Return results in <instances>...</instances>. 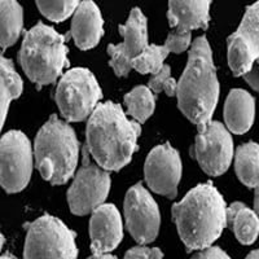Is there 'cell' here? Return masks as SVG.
<instances>
[{"label":"cell","mask_w":259,"mask_h":259,"mask_svg":"<svg viewBox=\"0 0 259 259\" xmlns=\"http://www.w3.org/2000/svg\"><path fill=\"white\" fill-rule=\"evenodd\" d=\"M140 124L130 121L119 105L104 103L96 106L87 123L90 153L106 171L124 167L138 149Z\"/></svg>","instance_id":"obj_1"},{"label":"cell","mask_w":259,"mask_h":259,"mask_svg":"<svg viewBox=\"0 0 259 259\" xmlns=\"http://www.w3.org/2000/svg\"><path fill=\"white\" fill-rule=\"evenodd\" d=\"M172 217L187 249L202 250L218 239L227 226L226 202L211 183H205L175 203Z\"/></svg>","instance_id":"obj_2"},{"label":"cell","mask_w":259,"mask_h":259,"mask_svg":"<svg viewBox=\"0 0 259 259\" xmlns=\"http://www.w3.org/2000/svg\"><path fill=\"white\" fill-rule=\"evenodd\" d=\"M178 104L183 114L202 126L211 121L218 103L219 83L207 40L200 36L192 43L188 64L178 83Z\"/></svg>","instance_id":"obj_3"},{"label":"cell","mask_w":259,"mask_h":259,"mask_svg":"<svg viewBox=\"0 0 259 259\" xmlns=\"http://www.w3.org/2000/svg\"><path fill=\"white\" fill-rule=\"evenodd\" d=\"M35 161L39 172L51 184H64L78 165L79 143L73 128L52 115L35 139Z\"/></svg>","instance_id":"obj_4"},{"label":"cell","mask_w":259,"mask_h":259,"mask_svg":"<svg viewBox=\"0 0 259 259\" xmlns=\"http://www.w3.org/2000/svg\"><path fill=\"white\" fill-rule=\"evenodd\" d=\"M66 36L39 22L25 34L18 61L38 87L51 84L69 65Z\"/></svg>","instance_id":"obj_5"},{"label":"cell","mask_w":259,"mask_h":259,"mask_svg":"<svg viewBox=\"0 0 259 259\" xmlns=\"http://www.w3.org/2000/svg\"><path fill=\"white\" fill-rule=\"evenodd\" d=\"M25 259H77L75 236L60 219L45 215L27 227Z\"/></svg>","instance_id":"obj_6"},{"label":"cell","mask_w":259,"mask_h":259,"mask_svg":"<svg viewBox=\"0 0 259 259\" xmlns=\"http://www.w3.org/2000/svg\"><path fill=\"white\" fill-rule=\"evenodd\" d=\"M228 64L235 75L259 91V2L246 9L237 31L228 38Z\"/></svg>","instance_id":"obj_7"},{"label":"cell","mask_w":259,"mask_h":259,"mask_svg":"<svg viewBox=\"0 0 259 259\" xmlns=\"http://www.w3.org/2000/svg\"><path fill=\"white\" fill-rule=\"evenodd\" d=\"M100 99V85L87 69H71L57 84L56 103L62 117L68 121L78 122L90 117Z\"/></svg>","instance_id":"obj_8"},{"label":"cell","mask_w":259,"mask_h":259,"mask_svg":"<svg viewBox=\"0 0 259 259\" xmlns=\"http://www.w3.org/2000/svg\"><path fill=\"white\" fill-rule=\"evenodd\" d=\"M32 152L29 139L21 131H9L0 139V186L8 193L21 192L29 184Z\"/></svg>","instance_id":"obj_9"},{"label":"cell","mask_w":259,"mask_h":259,"mask_svg":"<svg viewBox=\"0 0 259 259\" xmlns=\"http://www.w3.org/2000/svg\"><path fill=\"white\" fill-rule=\"evenodd\" d=\"M191 153L206 174L218 177L226 172L232 161V138L223 124L210 121L200 126Z\"/></svg>","instance_id":"obj_10"},{"label":"cell","mask_w":259,"mask_h":259,"mask_svg":"<svg viewBox=\"0 0 259 259\" xmlns=\"http://www.w3.org/2000/svg\"><path fill=\"white\" fill-rule=\"evenodd\" d=\"M124 217L130 233L139 244H149L158 235L161 215L156 201L149 192L136 184L124 198Z\"/></svg>","instance_id":"obj_11"},{"label":"cell","mask_w":259,"mask_h":259,"mask_svg":"<svg viewBox=\"0 0 259 259\" xmlns=\"http://www.w3.org/2000/svg\"><path fill=\"white\" fill-rule=\"evenodd\" d=\"M110 189V177L103 167L84 163L68 192V202L75 215H85L103 205Z\"/></svg>","instance_id":"obj_12"},{"label":"cell","mask_w":259,"mask_h":259,"mask_svg":"<svg viewBox=\"0 0 259 259\" xmlns=\"http://www.w3.org/2000/svg\"><path fill=\"white\" fill-rule=\"evenodd\" d=\"M123 41L119 45H110L108 53L110 66L118 77H126L133 69V61L148 47L147 18L140 9L134 8L127 22L119 26Z\"/></svg>","instance_id":"obj_13"},{"label":"cell","mask_w":259,"mask_h":259,"mask_svg":"<svg viewBox=\"0 0 259 259\" xmlns=\"http://www.w3.org/2000/svg\"><path fill=\"white\" fill-rule=\"evenodd\" d=\"M145 180L156 193L174 198L182 178V161L179 153L170 144L154 148L145 161Z\"/></svg>","instance_id":"obj_14"},{"label":"cell","mask_w":259,"mask_h":259,"mask_svg":"<svg viewBox=\"0 0 259 259\" xmlns=\"http://www.w3.org/2000/svg\"><path fill=\"white\" fill-rule=\"evenodd\" d=\"M91 250L94 254H105L114 250L123 239L122 218L117 207L103 203L92 211L90 222Z\"/></svg>","instance_id":"obj_15"},{"label":"cell","mask_w":259,"mask_h":259,"mask_svg":"<svg viewBox=\"0 0 259 259\" xmlns=\"http://www.w3.org/2000/svg\"><path fill=\"white\" fill-rule=\"evenodd\" d=\"M103 24L100 9L92 0H84L74 12L69 35L80 50H91L103 36Z\"/></svg>","instance_id":"obj_16"},{"label":"cell","mask_w":259,"mask_h":259,"mask_svg":"<svg viewBox=\"0 0 259 259\" xmlns=\"http://www.w3.org/2000/svg\"><path fill=\"white\" fill-rule=\"evenodd\" d=\"M210 4L211 0H168V24L186 31L206 27Z\"/></svg>","instance_id":"obj_17"},{"label":"cell","mask_w":259,"mask_h":259,"mask_svg":"<svg viewBox=\"0 0 259 259\" xmlns=\"http://www.w3.org/2000/svg\"><path fill=\"white\" fill-rule=\"evenodd\" d=\"M255 117V101L249 92L233 90L230 92L224 106V119L233 134H245L250 130Z\"/></svg>","instance_id":"obj_18"},{"label":"cell","mask_w":259,"mask_h":259,"mask_svg":"<svg viewBox=\"0 0 259 259\" xmlns=\"http://www.w3.org/2000/svg\"><path fill=\"white\" fill-rule=\"evenodd\" d=\"M227 224L244 245L253 244L259 235V217L241 202L227 207Z\"/></svg>","instance_id":"obj_19"},{"label":"cell","mask_w":259,"mask_h":259,"mask_svg":"<svg viewBox=\"0 0 259 259\" xmlns=\"http://www.w3.org/2000/svg\"><path fill=\"white\" fill-rule=\"evenodd\" d=\"M22 92V80L12 61L0 55V131L3 128L9 104Z\"/></svg>","instance_id":"obj_20"},{"label":"cell","mask_w":259,"mask_h":259,"mask_svg":"<svg viewBox=\"0 0 259 259\" xmlns=\"http://www.w3.org/2000/svg\"><path fill=\"white\" fill-rule=\"evenodd\" d=\"M24 25L22 8L16 0H0V47L8 48L17 41Z\"/></svg>","instance_id":"obj_21"},{"label":"cell","mask_w":259,"mask_h":259,"mask_svg":"<svg viewBox=\"0 0 259 259\" xmlns=\"http://www.w3.org/2000/svg\"><path fill=\"white\" fill-rule=\"evenodd\" d=\"M236 174L249 188L259 187V145L246 143L236 150Z\"/></svg>","instance_id":"obj_22"},{"label":"cell","mask_w":259,"mask_h":259,"mask_svg":"<svg viewBox=\"0 0 259 259\" xmlns=\"http://www.w3.org/2000/svg\"><path fill=\"white\" fill-rule=\"evenodd\" d=\"M127 112L138 123H144L153 114L156 101L152 90L145 85H138L124 96Z\"/></svg>","instance_id":"obj_23"},{"label":"cell","mask_w":259,"mask_h":259,"mask_svg":"<svg viewBox=\"0 0 259 259\" xmlns=\"http://www.w3.org/2000/svg\"><path fill=\"white\" fill-rule=\"evenodd\" d=\"M168 53L166 46H148L133 61V69L142 74H157L163 68V61Z\"/></svg>","instance_id":"obj_24"},{"label":"cell","mask_w":259,"mask_h":259,"mask_svg":"<svg viewBox=\"0 0 259 259\" xmlns=\"http://www.w3.org/2000/svg\"><path fill=\"white\" fill-rule=\"evenodd\" d=\"M35 3L48 20L61 22L75 12L79 0H35Z\"/></svg>","instance_id":"obj_25"},{"label":"cell","mask_w":259,"mask_h":259,"mask_svg":"<svg viewBox=\"0 0 259 259\" xmlns=\"http://www.w3.org/2000/svg\"><path fill=\"white\" fill-rule=\"evenodd\" d=\"M149 89L154 92H166L167 96L177 95L178 83L171 77L170 68L167 65H163V68L154 74V77L149 80Z\"/></svg>","instance_id":"obj_26"},{"label":"cell","mask_w":259,"mask_h":259,"mask_svg":"<svg viewBox=\"0 0 259 259\" xmlns=\"http://www.w3.org/2000/svg\"><path fill=\"white\" fill-rule=\"evenodd\" d=\"M166 48L168 52L172 53H182L191 46V31H186V30L175 29L167 36L165 43Z\"/></svg>","instance_id":"obj_27"},{"label":"cell","mask_w":259,"mask_h":259,"mask_svg":"<svg viewBox=\"0 0 259 259\" xmlns=\"http://www.w3.org/2000/svg\"><path fill=\"white\" fill-rule=\"evenodd\" d=\"M163 253L158 247L135 246L130 249L124 255V259H162Z\"/></svg>","instance_id":"obj_28"},{"label":"cell","mask_w":259,"mask_h":259,"mask_svg":"<svg viewBox=\"0 0 259 259\" xmlns=\"http://www.w3.org/2000/svg\"><path fill=\"white\" fill-rule=\"evenodd\" d=\"M191 259H231L227 255L226 251H223L221 247L209 246L206 249H202L197 254H194Z\"/></svg>","instance_id":"obj_29"},{"label":"cell","mask_w":259,"mask_h":259,"mask_svg":"<svg viewBox=\"0 0 259 259\" xmlns=\"http://www.w3.org/2000/svg\"><path fill=\"white\" fill-rule=\"evenodd\" d=\"M87 259H117L114 255H110V254H94L90 258Z\"/></svg>","instance_id":"obj_30"},{"label":"cell","mask_w":259,"mask_h":259,"mask_svg":"<svg viewBox=\"0 0 259 259\" xmlns=\"http://www.w3.org/2000/svg\"><path fill=\"white\" fill-rule=\"evenodd\" d=\"M254 206H255V212L259 217V187L256 188L255 192V198H254Z\"/></svg>","instance_id":"obj_31"},{"label":"cell","mask_w":259,"mask_h":259,"mask_svg":"<svg viewBox=\"0 0 259 259\" xmlns=\"http://www.w3.org/2000/svg\"><path fill=\"white\" fill-rule=\"evenodd\" d=\"M245 259H259V250L251 251V253L249 254Z\"/></svg>","instance_id":"obj_32"},{"label":"cell","mask_w":259,"mask_h":259,"mask_svg":"<svg viewBox=\"0 0 259 259\" xmlns=\"http://www.w3.org/2000/svg\"><path fill=\"white\" fill-rule=\"evenodd\" d=\"M4 236L2 235V232H0V251H2V249H3V245H4Z\"/></svg>","instance_id":"obj_33"},{"label":"cell","mask_w":259,"mask_h":259,"mask_svg":"<svg viewBox=\"0 0 259 259\" xmlns=\"http://www.w3.org/2000/svg\"><path fill=\"white\" fill-rule=\"evenodd\" d=\"M0 259H16V258H15V256L11 255V254H6V255L0 256Z\"/></svg>","instance_id":"obj_34"}]
</instances>
